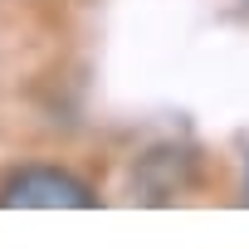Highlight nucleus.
Instances as JSON below:
<instances>
[{"instance_id": "nucleus-1", "label": "nucleus", "mask_w": 249, "mask_h": 249, "mask_svg": "<svg viewBox=\"0 0 249 249\" xmlns=\"http://www.w3.org/2000/svg\"><path fill=\"white\" fill-rule=\"evenodd\" d=\"M0 205H20V210H93L98 196L88 181H78L73 171H59V166H25L20 176L5 181L0 191Z\"/></svg>"}]
</instances>
